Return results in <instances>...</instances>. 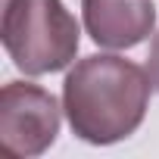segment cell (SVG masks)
<instances>
[{
    "label": "cell",
    "instance_id": "6da1fadb",
    "mask_svg": "<svg viewBox=\"0 0 159 159\" xmlns=\"http://www.w3.org/2000/svg\"><path fill=\"white\" fill-rule=\"evenodd\" d=\"M150 72L112 53L78 59L62 81V109L84 143L109 147L131 137L150 109Z\"/></svg>",
    "mask_w": 159,
    "mask_h": 159
},
{
    "label": "cell",
    "instance_id": "7a4b0ae2",
    "mask_svg": "<svg viewBox=\"0 0 159 159\" xmlns=\"http://www.w3.org/2000/svg\"><path fill=\"white\" fill-rule=\"evenodd\" d=\"M0 41L19 72L50 75L75 62L81 28L62 0H3Z\"/></svg>",
    "mask_w": 159,
    "mask_h": 159
},
{
    "label": "cell",
    "instance_id": "3957f363",
    "mask_svg": "<svg viewBox=\"0 0 159 159\" xmlns=\"http://www.w3.org/2000/svg\"><path fill=\"white\" fill-rule=\"evenodd\" d=\"M59 103L31 81H7L0 91V153L31 159L53 147L59 134Z\"/></svg>",
    "mask_w": 159,
    "mask_h": 159
},
{
    "label": "cell",
    "instance_id": "277c9868",
    "mask_svg": "<svg viewBox=\"0 0 159 159\" xmlns=\"http://www.w3.org/2000/svg\"><path fill=\"white\" fill-rule=\"evenodd\" d=\"M84 31L97 47L131 50L156 28L153 0H81Z\"/></svg>",
    "mask_w": 159,
    "mask_h": 159
},
{
    "label": "cell",
    "instance_id": "5b68a950",
    "mask_svg": "<svg viewBox=\"0 0 159 159\" xmlns=\"http://www.w3.org/2000/svg\"><path fill=\"white\" fill-rule=\"evenodd\" d=\"M147 72H150V81H153V88L159 91V31L153 34V44H150V56H147Z\"/></svg>",
    "mask_w": 159,
    "mask_h": 159
}]
</instances>
